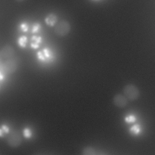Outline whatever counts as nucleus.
I'll use <instances>...</instances> for the list:
<instances>
[{"label":"nucleus","mask_w":155,"mask_h":155,"mask_svg":"<svg viewBox=\"0 0 155 155\" xmlns=\"http://www.w3.org/2000/svg\"><path fill=\"white\" fill-rule=\"evenodd\" d=\"M124 93L127 99L134 101L139 97V90L133 84H127L124 88Z\"/></svg>","instance_id":"f257e3e1"},{"label":"nucleus","mask_w":155,"mask_h":155,"mask_svg":"<svg viewBox=\"0 0 155 155\" xmlns=\"http://www.w3.org/2000/svg\"><path fill=\"white\" fill-rule=\"evenodd\" d=\"M70 30V24L65 20L59 22L54 28L55 33L59 36H64L67 35Z\"/></svg>","instance_id":"f03ea898"},{"label":"nucleus","mask_w":155,"mask_h":155,"mask_svg":"<svg viewBox=\"0 0 155 155\" xmlns=\"http://www.w3.org/2000/svg\"><path fill=\"white\" fill-rule=\"evenodd\" d=\"M2 70L4 72L8 74L13 73L17 69V63L12 59H7L2 65Z\"/></svg>","instance_id":"7ed1b4c3"},{"label":"nucleus","mask_w":155,"mask_h":155,"mask_svg":"<svg viewBox=\"0 0 155 155\" xmlns=\"http://www.w3.org/2000/svg\"><path fill=\"white\" fill-rule=\"evenodd\" d=\"M37 58L39 61H41L42 62H46L51 59V58H53V54L50 49L45 48L38 51Z\"/></svg>","instance_id":"20e7f679"},{"label":"nucleus","mask_w":155,"mask_h":155,"mask_svg":"<svg viewBox=\"0 0 155 155\" xmlns=\"http://www.w3.org/2000/svg\"><path fill=\"white\" fill-rule=\"evenodd\" d=\"M113 104L119 108H124L128 104V99L125 96L117 94L113 97Z\"/></svg>","instance_id":"39448f33"},{"label":"nucleus","mask_w":155,"mask_h":155,"mask_svg":"<svg viewBox=\"0 0 155 155\" xmlns=\"http://www.w3.org/2000/svg\"><path fill=\"white\" fill-rule=\"evenodd\" d=\"M15 54V50L10 45H6L3 47L1 50V56L5 58L9 59Z\"/></svg>","instance_id":"423d86ee"},{"label":"nucleus","mask_w":155,"mask_h":155,"mask_svg":"<svg viewBox=\"0 0 155 155\" xmlns=\"http://www.w3.org/2000/svg\"><path fill=\"white\" fill-rule=\"evenodd\" d=\"M58 21L57 16L54 14H49L45 18V22L49 26H54Z\"/></svg>","instance_id":"0eeeda50"},{"label":"nucleus","mask_w":155,"mask_h":155,"mask_svg":"<svg viewBox=\"0 0 155 155\" xmlns=\"http://www.w3.org/2000/svg\"><path fill=\"white\" fill-rule=\"evenodd\" d=\"M42 42V38L39 36H33L31 38L30 47L33 49L39 47L40 44Z\"/></svg>","instance_id":"6e6552de"},{"label":"nucleus","mask_w":155,"mask_h":155,"mask_svg":"<svg viewBox=\"0 0 155 155\" xmlns=\"http://www.w3.org/2000/svg\"><path fill=\"white\" fill-rule=\"evenodd\" d=\"M27 43V38L25 36H22L19 37L18 39V44L22 48H25L26 47Z\"/></svg>","instance_id":"1a4fd4ad"},{"label":"nucleus","mask_w":155,"mask_h":155,"mask_svg":"<svg viewBox=\"0 0 155 155\" xmlns=\"http://www.w3.org/2000/svg\"><path fill=\"white\" fill-rule=\"evenodd\" d=\"M140 127L139 125H134L130 128V133L133 135H137L140 132Z\"/></svg>","instance_id":"9d476101"},{"label":"nucleus","mask_w":155,"mask_h":155,"mask_svg":"<svg viewBox=\"0 0 155 155\" xmlns=\"http://www.w3.org/2000/svg\"><path fill=\"white\" fill-rule=\"evenodd\" d=\"M41 28V25L39 23H34L32 25L31 27V33H38Z\"/></svg>","instance_id":"9b49d317"},{"label":"nucleus","mask_w":155,"mask_h":155,"mask_svg":"<svg viewBox=\"0 0 155 155\" xmlns=\"http://www.w3.org/2000/svg\"><path fill=\"white\" fill-rule=\"evenodd\" d=\"M84 155H95V151L92 148L87 147L84 150Z\"/></svg>","instance_id":"f8f14e48"},{"label":"nucleus","mask_w":155,"mask_h":155,"mask_svg":"<svg viewBox=\"0 0 155 155\" xmlns=\"http://www.w3.org/2000/svg\"><path fill=\"white\" fill-rule=\"evenodd\" d=\"M20 29L21 31H22L23 32H27L28 30V25L25 23V22H23V23H21L20 24Z\"/></svg>","instance_id":"ddd939ff"},{"label":"nucleus","mask_w":155,"mask_h":155,"mask_svg":"<svg viewBox=\"0 0 155 155\" xmlns=\"http://www.w3.org/2000/svg\"><path fill=\"white\" fill-rule=\"evenodd\" d=\"M135 120H136V118L133 116H129L125 118V120L128 123L133 122H134Z\"/></svg>","instance_id":"4468645a"},{"label":"nucleus","mask_w":155,"mask_h":155,"mask_svg":"<svg viewBox=\"0 0 155 155\" xmlns=\"http://www.w3.org/2000/svg\"><path fill=\"white\" fill-rule=\"evenodd\" d=\"M4 76L3 73L0 71V81H2L4 79Z\"/></svg>","instance_id":"2eb2a0df"},{"label":"nucleus","mask_w":155,"mask_h":155,"mask_svg":"<svg viewBox=\"0 0 155 155\" xmlns=\"http://www.w3.org/2000/svg\"><path fill=\"white\" fill-rule=\"evenodd\" d=\"M16 1H24V0H16Z\"/></svg>","instance_id":"dca6fc26"},{"label":"nucleus","mask_w":155,"mask_h":155,"mask_svg":"<svg viewBox=\"0 0 155 155\" xmlns=\"http://www.w3.org/2000/svg\"><path fill=\"white\" fill-rule=\"evenodd\" d=\"M94 1H97V0H94Z\"/></svg>","instance_id":"f3484780"}]
</instances>
